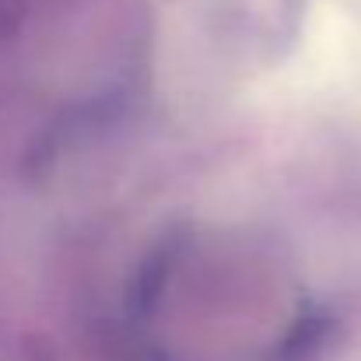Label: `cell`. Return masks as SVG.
<instances>
[{
	"instance_id": "6da1fadb",
	"label": "cell",
	"mask_w": 361,
	"mask_h": 361,
	"mask_svg": "<svg viewBox=\"0 0 361 361\" xmlns=\"http://www.w3.org/2000/svg\"><path fill=\"white\" fill-rule=\"evenodd\" d=\"M316 302L284 242L183 221L137 263L126 323L158 361H302L323 326Z\"/></svg>"
},
{
	"instance_id": "7a4b0ae2",
	"label": "cell",
	"mask_w": 361,
	"mask_h": 361,
	"mask_svg": "<svg viewBox=\"0 0 361 361\" xmlns=\"http://www.w3.org/2000/svg\"><path fill=\"white\" fill-rule=\"evenodd\" d=\"M305 4L309 0H200L214 42L242 63H277L291 53Z\"/></svg>"
}]
</instances>
